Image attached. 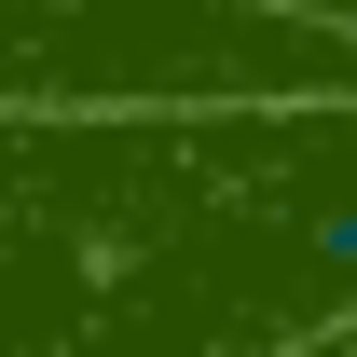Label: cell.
Instances as JSON below:
<instances>
[{
    "label": "cell",
    "mask_w": 357,
    "mask_h": 357,
    "mask_svg": "<svg viewBox=\"0 0 357 357\" xmlns=\"http://www.w3.org/2000/svg\"><path fill=\"white\" fill-rule=\"evenodd\" d=\"M357 28L289 0H0V124H178V110H330Z\"/></svg>",
    "instance_id": "2"
},
{
    "label": "cell",
    "mask_w": 357,
    "mask_h": 357,
    "mask_svg": "<svg viewBox=\"0 0 357 357\" xmlns=\"http://www.w3.org/2000/svg\"><path fill=\"white\" fill-rule=\"evenodd\" d=\"M357 330V96L0 124V357H316Z\"/></svg>",
    "instance_id": "1"
}]
</instances>
